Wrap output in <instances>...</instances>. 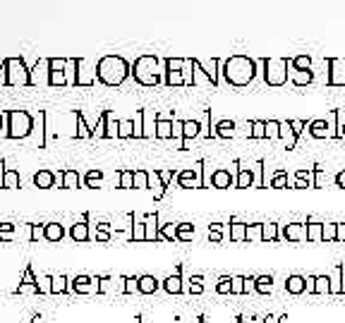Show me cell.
Here are the masks:
<instances>
[{"label": "cell", "instance_id": "obj_9", "mask_svg": "<svg viewBox=\"0 0 345 323\" xmlns=\"http://www.w3.org/2000/svg\"><path fill=\"white\" fill-rule=\"evenodd\" d=\"M201 165H204V161L197 163V168H192V170H185V173H180L177 177V182H180V187L182 189H192V187H204V182L199 179V170Z\"/></svg>", "mask_w": 345, "mask_h": 323}, {"label": "cell", "instance_id": "obj_19", "mask_svg": "<svg viewBox=\"0 0 345 323\" xmlns=\"http://www.w3.org/2000/svg\"><path fill=\"white\" fill-rule=\"evenodd\" d=\"M172 134H175V129H172V125L168 120H158L156 122V137L158 139H171Z\"/></svg>", "mask_w": 345, "mask_h": 323}, {"label": "cell", "instance_id": "obj_36", "mask_svg": "<svg viewBox=\"0 0 345 323\" xmlns=\"http://www.w3.org/2000/svg\"><path fill=\"white\" fill-rule=\"evenodd\" d=\"M17 292H38V285H31V268H27V275H24V283L19 285Z\"/></svg>", "mask_w": 345, "mask_h": 323}, {"label": "cell", "instance_id": "obj_47", "mask_svg": "<svg viewBox=\"0 0 345 323\" xmlns=\"http://www.w3.org/2000/svg\"><path fill=\"white\" fill-rule=\"evenodd\" d=\"M288 182V175L286 173H278V175L273 177V182H271V187H276V189H281V187H286Z\"/></svg>", "mask_w": 345, "mask_h": 323}, {"label": "cell", "instance_id": "obj_3", "mask_svg": "<svg viewBox=\"0 0 345 323\" xmlns=\"http://www.w3.org/2000/svg\"><path fill=\"white\" fill-rule=\"evenodd\" d=\"M2 120H7V132L5 137L7 139H24L31 134L34 129V118L29 115L27 110H10V113H2Z\"/></svg>", "mask_w": 345, "mask_h": 323}, {"label": "cell", "instance_id": "obj_31", "mask_svg": "<svg viewBox=\"0 0 345 323\" xmlns=\"http://www.w3.org/2000/svg\"><path fill=\"white\" fill-rule=\"evenodd\" d=\"M249 137H254V139L266 137V122H264V120H254V122H252V132H249Z\"/></svg>", "mask_w": 345, "mask_h": 323}, {"label": "cell", "instance_id": "obj_35", "mask_svg": "<svg viewBox=\"0 0 345 323\" xmlns=\"http://www.w3.org/2000/svg\"><path fill=\"white\" fill-rule=\"evenodd\" d=\"M252 184V170L240 168V177L235 179V187H249Z\"/></svg>", "mask_w": 345, "mask_h": 323}, {"label": "cell", "instance_id": "obj_2", "mask_svg": "<svg viewBox=\"0 0 345 323\" xmlns=\"http://www.w3.org/2000/svg\"><path fill=\"white\" fill-rule=\"evenodd\" d=\"M130 72H132V67L127 65V60L120 58V55H106V58L98 60V65H96V77L106 87H120L127 79Z\"/></svg>", "mask_w": 345, "mask_h": 323}, {"label": "cell", "instance_id": "obj_42", "mask_svg": "<svg viewBox=\"0 0 345 323\" xmlns=\"http://www.w3.org/2000/svg\"><path fill=\"white\" fill-rule=\"evenodd\" d=\"M146 225H149V233H146V239H158V235H156V213L146 218Z\"/></svg>", "mask_w": 345, "mask_h": 323}, {"label": "cell", "instance_id": "obj_10", "mask_svg": "<svg viewBox=\"0 0 345 323\" xmlns=\"http://www.w3.org/2000/svg\"><path fill=\"white\" fill-rule=\"evenodd\" d=\"M182 65H185V60L182 58H168L166 60V67H168V79H166V82H168V84H187V82H185V77H182V70H180V67H182Z\"/></svg>", "mask_w": 345, "mask_h": 323}, {"label": "cell", "instance_id": "obj_18", "mask_svg": "<svg viewBox=\"0 0 345 323\" xmlns=\"http://www.w3.org/2000/svg\"><path fill=\"white\" fill-rule=\"evenodd\" d=\"M194 235V228L190 225V223H180V225H175V239H180V242H190Z\"/></svg>", "mask_w": 345, "mask_h": 323}, {"label": "cell", "instance_id": "obj_26", "mask_svg": "<svg viewBox=\"0 0 345 323\" xmlns=\"http://www.w3.org/2000/svg\"><path fill=\"white\" fill-rule=\"evenodd\" d=\"M216 134H218V137H232V134H235V122H232V120H221V122L216 125Z\"/></svg>", "mask_w": 345, "mask_h": 323}, {"label": "cell", "instance_id": "obj_56", "mask_svg": "<svg viewBox=\"0 0 345 323\" xmlns=\"http://www.w3.org/2000/svg\"><path fill=\"white\" fill-rule=\"evenodd\" d=\"M336 184H338V187H343V189H345V170H343V173H338V175H336Z\"/></svg>", "mask_w": 345, "mask_h": 323}, {"label": "cell", "instance_id": "obj_4", "mask_svg": "<svg viewBox=\"0 0 345 323\" xmlns=\"http://www.w3.org/2000/svg\"><path fill=\"white\" fill-rule=\"evenodd\" d=\"M132 74H134V79H137L142 87H156V84L161 82L158 58H156V55H139V58L134 60Z\"/></svg>", "mask_w": 345, "mask_h": 323}, {"label": "cell", "instance_id": "obj_12", "mask_svg": "<svg viewBox=\"0 0 345 323\" xmlns=\"http://www.w3.org/2000/svg\"><path fill=\"white\" fill-rule=\"evenodd\" d=\"M34 184H36L38 189H51V187H56V175H53L51 170H38V173L34 175Z\"/></svg>", "mask_w": 345, "mask_h": 323}, {"label": "cell", "instance_id": "obj_21", "mask_svg": "<svg viewBox=\"0 0 345 323\" xmlns=\"http://www.w3.org/2000/svg\"><path fill=\"white\" fill-rule=\"evenodd\" d=\"M271 287H273V278H271V275H259L257 280H254V290H257L259 294L271 292Z\"/></svg>", "mask_w": 345, "mask_h": 323}, {"label": "cell", "instance_id": "obj_6", "mask_svg": "<svg viewBox=\"0 0 345 323\" xmlns=\"http://www.w3.org/2000/svg\"><path fill=\"white\" fill-rule=\"evenodd\" d=\"M288 67H290V62L286 58H266L264 60V77H266V82L271 87H283L288 82V77H290Z\"/></svg>", "mask_w": 345, "mask_h": 323}, {"label": "cell", "instance_id": "obj_29", "mask_svg": "<svg viewBox=\"0 0 345 323\" xmlns=\"http://www.w3.org/2000/svg\"><path fill=\"white\" fill-rule=\"evenodd\" d=\"M19 184V173L17 170H7L5 173V179H2V189H12Z\"/></svg>", "mask_w": 345, "mask_h": 323}, {"label": "cell", "instance_id": "obj_48", "mask_svg": "<svg viewBox=\"0 0 345 323\" xmlns=\"http://www.w3.org/2000/svg\"><path fill=\"white\" fill-rule=\"evenodd\" d=\"M144 228H146V223H137V225H134V233H132V239H146Z\"/></svg>", "mask_w": 345, "mask_h": 323}, {"label": "cell", "instance_id": "obj_17", "mask_svg": "<svg viewBox=\"0 0 345 323\" xmlns=\"http://www.w3.org/2000/svg\"><path fill=\"white\" fill-rule=\"evenodd\" d=\"M232 184V177H230L228 170H216L211 175V187H218V189H226Z\"/></svg>", "mask_w": 345, "mask_h": 323}, {"label": "cell", "instance_id": "obj_22", "mask_svg": "<svg viewBox=\"0 0 345 323\" xmlns=\"http://www.w3.org/2000/svg\"><path fill=\"white\" fill-rule=\"evenodd\" d=\"M72 187H79L77 170H62V189H72Z\"/></svg>", "mask_w": 345, "mask_h": 323}, {"label": "cell", "instance_id": "obj_11", "mask_svg": "<svg viewBox=\"0 0 345 323\" xmlns=\"http://www.w3.org/2000/svg\"><path fill=\"white\" fill-rule=\"evenodd\" d=\"M172 173H158V170H153V173H149V179H151V189H153V199L158 201L161 197H163V192H166V179L171 177Z\"/></svg>", "mask_w": 345, "mask_h": 323}, {"label": "cell", "instance_id": "obj_28", "mask_svg": "<svg viewBox=\"0 0 345 323\" xmlns=\"http://www.w3.org/2000/svg\"><path fill=\"white\" fill-rule=\"evenodd\" d=\"M278 137H283V139H290V148H295V132H292V127H290V120L288 122H281V132H278Z\"/></svg>", "mask_w": 345, "mask_h": 323}, {"label": "cell", "instance_id": "obj_16", "mask_svg": "<svg viewBox=\"0 0 345 323\" xmlns=\"http://www.w3.org/2000/svg\"><path fill=\"white\" fill-rule=\"evenodd\" d=\"M62 235H65V230H62L60 223H48V225H43V237H46L48 242H60Z\"/></svg>", "mask_w": 345, "mask_h": 323}, {"label": "cell", "instance_id": "obj_15", "mask_svg": "<svg viewBox=\"0 0 345 323\" xmlns=\"http://www.w3.org/2000/svg\"><path fill=\"white\" fill-rule=\"evenodd\" d=\"M137 290L144 294H151L158 290V280L153 278V275H142L139 280H137Z\"/></svg>", "mask_w": 345, "mask_h": 323}, {"label": "cell", "instance_id": "obj_27", "mask_svg": "<svg viewBox=\"0 0 345 323\" xmlns=\"http://www.w3.org/2000/svg\"><path fill=\"white\" fill-rule=\"evenodd\" d=\"M163 287H166V292H171V294H180V292H182V280H180L177 275H171V278H166Z\"/></svg>", "mask_w": 345, "mask_h": 323}, {"label": "cell", "instance_id": "obj_50", "mask_svg": "<svg viewBox=\"0 0 345 323\" xmlns=\"http://www.w3.org/2000/svg\"><path fill=\"white\" fill-rule=\"evenodd\" d=\"M245 278H232V294H240V292H245Z\"/></svg>", "mask_w": 345, "mask_h": 323}, {"label": "cell", "instance_id": "obj_54", "mask_svg": "<svg viewBox=\"0 0 345 323\" xmlns=\"http://www.w3.org/2000/svg\"><path fill=\"white\" fill-rule=\"evenodd\" d=\"M41 233H43V230H38V225H31V235H29V239H38Z\"/></svg>", "mask_w": 345, "mask_h": 323}, {"label": "cell", "instance_id": "obj_39", "mask_svg": "<svg viewBox=\"0 0 345 323\" xmlns=\"http://www.w3.org/2000/svg\"><path fill=\"white\" fill-rule=\"evenodd\" d=\"M51 283H53V285H51V292H65V290H67V285H65L67 280H65L62 275H58V278H51Z\"/></svg>", "mask_w": 345, "mask_h": 323}, {"label": "cell", "instance_id": "obj_44", "mask_svg": "<svg viewBox=\"0 0 345 323\" xmlns=\"http://www.w3.org/2000/svg\"><path fill=\"white\" fill-rule=\"evenodd\" d=\"M278 132H281V122H276V120L266 122V137H278Z\"/></svg>", "mask_w": 345, "mask_h": 323}, {"label": "cell", "instance_id": "obj_45", "mask_svg": "<svg viewBox=\"0 0 345 323\" xmlns=\"http://www.w3.org/2000/svg\"><path fill=\"white\" fill-rule=\"evenodd\" d=\"M336 233H338V223L324 225V242H326V239H336Z\"/></svg>", "mask_w": 345, "mask_h": 323}, {"label": "cell", "instance_id": "obj_37", "mask_svg": "<svg viewBox=\"0 0 345 323\" xmlns=\"http://www.w3.org/2000/svg\"><path fill=\"white\" fill-rule=\"evenodd\" d=\"M149 187V173L146 170H137L134 173V189H144Z\"/></svg>", "mask_w": 345, "mask_h": 323}, {"label": "cell", "instance_id": "obj_52", "mask_svg": "<svg viewBox=\"0 0 345 323\" xmlns=\"http://www.w3.org/2000/svg\"><path fill=\"white\" fill-rule=\"evenodd\" d=\"M108 225H106V223H101V228H98V233H96V239H101V242H106V239H108Z\"/></svg>", "mask_w": 345, "mask_h": 323}, {"label": "cell", "instance_id": "obj_40", "mask_svg": "<svg viewBox=\"0 0 345 323\" xmlns=\"http://www.w3.org/2000/svg\"><path fill=\"white\" fill-rule=\"evenodd\" d=\"M216 290H218L221 294L232 292V278H221V280H218V285H216Z\"/></svg>", "mask_w": 345, "mask_h": 323}, {"label": "cell", "instance_id": "obj_33", "mask_svg": "<svg viewBox=\"0 0 345 323\" xmlns=\"http://www.w3.org/2000/svg\"><path fill=\"white\" fill-rule=\"evenodd\" d=\"M120 187H122V189H134V173L122 170V173H120Z\"/></svg>", "mask_w": 345, "mask_h": 323}, {"label": "cell", "instance_id": "obj_32", "mask_svg": "<svg viewBox=\"0 0 345 323\" xmlns=\"http://www.w3.org/2000/svg\"><path fill=\"white\" fill-rule=\"evenodd\" d=\"M307 239H324V225H321V223H309V228H307Z\"/></svg>", "mask_w": 345, "mask_h": 323}, {"label": "cell", "instance_id": "obj_8", "mask_svg": "<svg viewBox=\"0 0 345 323\" xmlns=\"http://www.w3.org/2000/svg\"><path fill=\"white\" fill-rule=\"evenodd\" d=\"M48 84L53 87H62L67 84V74H65V67H67V60H48Z\"/></svg>", "mask_w": 345, "mask_h": 323}, {"label": "cell", "instance_id": "obj_14", "mask_svg": "<svg viewBox=\"0 0 345 323\" xmlns=\"http://www.w3.org/2000/svg\"><path fill=\"white\" fill-rule=\"evenodd\" d=\"M286 290L290 294H300L307 290V278H302V275H290L286 280Z\"/></svg>", "mask_w": 345, "mask_h": 323}, {"label": "cell", "instance_id": "obj_53", "mask_svg": "<svg viewBox=\"0 0 345 323\" xmlns=\"http://www.w3.org/2000/svg\"><path fill=\"white\" fill-rule=\"evenodd\" d=\"M161 237H166V239H172V237H175V228H172V225H166V228H163V235Z\"/></svg>", "mask_w": 345, "mask_h": 323}, {"label": "cell", "instance_id": "obj_20", "mask_svg": "<svg viewBox=\"0 0 345 323\" xmlns=\"http://www.w3.org/2000/svg\"><path fill=\"white\" fill-rule=\"evenodd\" d=\"M103 120H106V137H117L120 134V122L113 120V113H103Z\"/></svg>", "mask_w": 345, "mask_h": 323}, {"label": "cell", "instance_id": "obj_58", "mask_svg": "<svg viewBox=\"0 0 345 323\" xmlns=\"http://www.w3.org/2000/svg\"><path fill=\"white\" fill-rule=\"evenodd\" d=\"M5 165H2V161H0V189H2V179H5V170H2Z\"/></svg>", "mask_w": 345, "mask_h": 323}, {"label": "cell", "instance_id": "obj_30", "mask_svg": "<svg viewBox=\"0 0 345 323\" xmlns=\"http://www.w3.org/2000/svg\"><path fill=\"white\" fill-rule=\"evenodd\" d=\"M247 228L249 225H245V223H235L230 230V239H247Z\"/></svg>", "mask_w": 345, "mask_h": 323}, {"label": "cell", "instance_id": "obj_24", "mask_svg": "<svg viewBox=\"0 0 345 323\" xmlns=\"http://www.w3.org/2000/svg\"><path fill=\"white\" fill-rule=\"evenodd\" d=\"M278 225L276 223H261V239L268 242V239H278Z\"/></svg>", "mask_w": 345, "mask_h": 323}, {"label": "cell", "instance_id": "obj_46", "mask_svg": "<svg viewBox=\"0 0 345 323\" xmlns=\"http://www.w3.org/2000/svg\"><path fill=\"white\" fill-rule=\"evenodd\" d=\"M89 283H91L89 278H77V280H75V290H79V292H89V290H91V285H89Z\"/></svg>", "mask_w": 345, "mask_h": 323}, {"label": "cell", "instance_id": "obj_7", "mask_svg": "<svg viewBox=\"0 0 345 323\" xmlns=\"http://www.w3.org/2000/svg\"><path fill=\"white\" fill-rule=\"evenodd\" d=\"M290 79L297 84V87H305L312 82V65H309V58L307 55H297V58H290Z\"/></svg>", "mask_w": 345, "mask_h": 323}, {"label": "cell", "instance_id": "obj_55", "mask_svg": "<svg viewBox=\"0 0 345 323\" xmlns=\"http://www.w3.org/2000/svg\"><path fill=\"white\" fill-rule=\"evenodd\" d=\"M79 137H89V132H86V125H84V120H82V115H79Z\"/></svg>", "mask_w": 345, "mask_h": 323}, {"label": "cell", "instance_id": "obj_38", "mask_svg": "<svg viewBox=\"0 0 345 323\" xmlns=\"http://www.w3.org/2000/svg\"><path fill=\"white\" fill-rule=\"evenodd\" d=\"M12 235H15V225H12V223H2V225H0V239H2V242H10Z\"/></svg>", "mask_w": 345, "mask_h": 323}, {"label": "cell", "instance_id": "obj_41", "mask_svg": "<svg viewBox=\"0 0 345 323\" xmlns=\"http://www.w3.org/2000/svg\"><path fill=\"white\" fill-rule=\"evenodd\" d=\"M117 137H134V122H120V134Z\"/></svg>", "mask_w": 345, "mask_h": 323}, {"label": "cell", "instance_id": "obj_49", "mask_svg": "<svg viewBox=\"0 0 345 323\" xmlns=\"http://www.w3.org/2000/svg\"><path fill=\"white\" fill-rule=\"evenodd\" d=\"M190 292H192V294H201V292H204V285H201V278H192V285H190Z\"/></svg>", "mask_w": 345, "mask_h": 323}, {"label": "cell", "instance_id": "obj_25", "mask_svg": "<svg viewBox=\"0 0 345 323\" xmlns=\"http://www.w3.org/2000/svg\"><path fill=\"white\" fill-rule=\"evenodd\" d=\"M70 235H72L75 242H84V239H89V225H86V223H77V225H72Z\"/></svg>", "mask_w": 345, "mask_h": 323}, {"label": "cell", "instance_id": "obj_59", "mask_svg": "<svg viewBox=\"0 0 345 323\" xmlns=\"http://www.w3.org/2000/svg\"><path fill=\"white\" fill-rule=\"evenodd\" d=\"M0 127H2V113H0Z\"/></svg>", "mask_w": 345, "mask_h": 323}, {"label": "cell", "instance_id": "obj_60", "mask_svg": "<svg viewBox=\"0 0 345 323\" xmlns=\"http://www.w3.org/2000/svg\"><path fill=\"white\" fill-rule=\"evenodd\" d=\"M341 134H345V125H343V132H341Z\"/></svg>", "mask_w": 345, "mask_h": 323}, {"label": "cell", "instance_id": "obj_57", "mask_svg": "<svg viewBox=\"0 0 345 323\" xmlns=\"http://www.w3.org/2000/svg\"><path fill=\"white\" fill-rule=\"evenodd\" d=\"M336 239H341V242L345 239V225H341V223H338V233H336Z\"/></svg>", "mask_w": 345, "mask_h": 323}, {"label": "cell", "instance_id": "obj_23", "mask_svg": "<svg viewBox=\"0 0 345 323\" xmlns=\"http://www.w3.org/2000/svg\"><path fill=\"white\" fill-rule=\"evenodd\" d=\"M302 230H305V225H302V223H292V225H288L286 239H292V242H297V239L307 237V233H302Z\"/></svg>", "mask_w": 345, "mask_h": 323}, {"label": "cell", "instance_id": "obj_34", "mask_svg": "<svg viewBox=\"0 0 345 323\" xmlns=\"http://www.w3.org/2000/svg\"><path fill=\"white\" fill-rule=\"evenodd\" d=\"M314 292L316 294H321V292H331V285H328V283H331V280H328V278H326V275H319V278H314Z\"/></svg>", "mask_w": 345, "mask_h": 323}, {"label": "cell", "instance_id": "obj_43", "mask_svg": "<svg viewBox=\"0 0 345 323\" xmlns=\"http://www.w3.org/2000/svg\"><path fill=\"white\" fill-rule=\"evenodd\" d=\"M103 179V173L101 170H91L89 175H86V187H96V182H101Z\"/></svg>", "mask_w": 345, "mask_h": 323}, {"label": "cell", "instance_id": "obj_51", "mask_svg": "<svg viewBox=\"0 0 345 323\" xmlns=\"http://www.w3.org/2000/svg\"><path fill=\"white\" fill-rule=\"evenodd\" d=\"M209 239H211V242H221V225H213V228L209 230Z\"/></svg>", "mask_w": 345, "mask_h": 323}, {"label": "cell", "instance_id": "obj_1", "mask_svg": "<svg viewBox=\"0 0 345 323\" xmlns=\"http://www.w3.org/2000/svg\"><path fill=\"white\" fill-rule=\"evenodd\" d=\"M257 74V62L249 55H230L223 62V77L232 87H247Z\"/></svg>", "mask_w": 345, "mask_h": 323}, {"label": "cell", "instance_id": "obj_5", "mask_svg": "<svg viewBox=\"0 0 345 323\" xmlns=\"http://www.w3.org/2000/svg\"><path fill=\"white\" fill-rule=\"evenodd\" d=\"M2 72H5L2 82L7 87H19V84L27 87V84H31V74H29L22 58H5L2 60Z\"/></svg>", "mask_w": 345, "mask_h": 323}, {"label": "cell", "instance_id": "obj_13", "mask_svg": "<svg viewBox=\"0 0 345 323\" xmlns=\"http://www.w3.org/2000/svg\"><path fill=\"white\" fill-rule=\"evenodd\" d=\"M197 134H199V122L185 120V122H182V144H180V148L187 146V142H190L192 137H197Z\"/></svg>", "mask_w": 345, "mask_h": 323}]
</instances>
